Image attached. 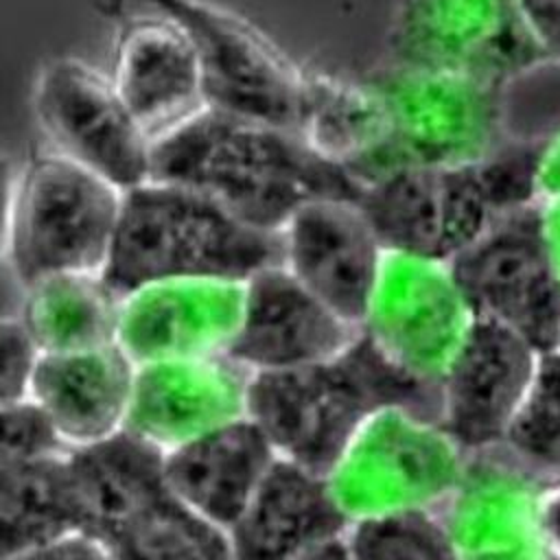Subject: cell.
<instances>
[{
	"instance_id": "cell-28",
	"label": "cell",
	"mask_w": 560,
	"mask_h": 560,
	"mask_svg": "<svg viewBox=\"0 0 560 560\" xmlns=\"http://www.w3.org/2000/svg\"><path fill=\"white\" fill-rule=\"evenodd\" d=\"M346 540L354 560H457L433 512L357 523Z\"/></svg>"
},
{
	"instance_id": "cell-16",
	"label": "cell",
	"mask_w": 560,
	"mask_h": 560,
	"mask_svg": "<svg viewBox=\"0 0 560 560\" xmlns=\"http://www.w3.org/2000/svg\"><path fill=\"white\" fill-rule=\"evenodd\" d=\"M245 280L171 278L120 295L116 343L136 365L228 354L243 313Z\"/></svg>"
},
{
	"instance_id": "cell-22",
	"label": "cell",
	"mask_w": 560,
	"mask_h": 560,
	"mask_svg": "<svg viewBox=\"0 0 560 560\" xmlns=\"http://www.w3.org/2000/svg\"><path fill=\"white\" fill-rule=\"evenodd\" d=\"M348 527L326 477L278 457L228 538L232 560H302Z\"/></svg>"
},
{
	"instance_id": "cell-26",
	"label": "cell",
	"mask_w": 560,
	"mask_h": 560,
	"mask_svg": "<svg viewBox=\"0 0 560 560\" xmlns=\"http://www.w3.org/2000/svg\"><path fill=\"white\" fill-rule=\"evenodd\" d=\"M114 560H232L228 532L166 497L103 540Z\"/></svg>"
},
{
	"instance_id": "cell-7",
	"label": "cell",
	"mask_w": 560,
	"mask_h": 560,
	"mask_svg": "<svg viewBox=\"0 0 560 560\" xmlns=\"http://www.w3.org/2000/svg\"><path fill=\"white\" fill-rule=\"evenodd\" d=\"M385 88L383 140L352 171L363 188L398 171L462 166L499 151L497 88L405 63Z\"/></svg>"
},
{
	"instance_id": "cell-15",
	"label": "cell",
	"mask_w": 560,
	"mask_h": 560,
	"mask_svg": "<svg viewBox=\"0 0 560 560\" xmlns=\"http://www.w3.org/2000/svg\"><path fill=\"white\" fill-rule=\"evenodd\" d=\"M547 477L497 446L470 453L451 497L433 512L457 560H549L536 532Z\"/></svg>"
},
{
	"instance_id": "cell-1",
	"label": "cell",
	"mask_w": 560,
	"mask_h": 560,
	"mask_svg": "<svg viewBox=\"0 0 560 560\" xmlns=\"http://www.w3.org/2000/svg\"><path fill=\"white\" fill-rule=\"evenodd\" d=\"M151 179L190 186L241 221L278 232L306 201L357 199L363 186L298 131L203 107L151 142Z\"/></svg>"
},
{
	"instance_id": "cell-19",
	"label": "cell",
	"mask_w": 560,
	"mask_h": 560,
	"mask_svg": "<svg viewBox=\"0 0 560 560\" xmlns=\"http://www.w3.org/2000/svg\"><path fill=\"white\" fill-rule=\"evenodd\" d=\"M136 370L118 343L42 352L28 400L63 448H81L125 429Z\"/></svg>"
},
{
	"instance_id": "cell-33",
	"label": "cell",
	"mask_w": 560,
	"mask_h": 560,
	"mask_svg": "<svg viewBox=\"0 0 560 560\" xmlns=\"http://www.w3.org/2000/svg\"><path fill=\"white\" fill-rule=\"evenodd\" d=\"M536 532L549 560H560V477H547L536 497Z\"/></svg>"
},
{
	"instance_id": "cell-12",
	"label": "cell",
	"mask_w": 560,
	"mask_h": 560,
	"mask_svg": "<svg viewBox=\"0 0 560 560\" xmlns=\"http://www.w3.org/2000/svg\"><path fill=\"white\" fill-rule=\"evenodd\" d=\"M33 109L52 151L103 175L120 190L151 179V140L120 101L114 81L85 61L44 66Z\"/></svg>"
},
{
	"instance_id": "cell-3",
	"label": "cell",
	"mask_w": 560,
	"mask_h": 560,
	"mask_svg": "<svg viewBox=\"0 0 560 560\" xmlns=\"http://www.w3.org/2000/svg\"><path fill=\"white\" fill-rule=\"evenodd\" d=\"M273 262L278 232L241 221L190 186L147 179L122 192L103 276L125 295L171 278L247 280Z\"/></svg>"
},
{
	"instance_id": "cell-17",
	"label": "cell",
	"mask_w": 560,
	"mask_h": 560,
	"mask_svg": "<svg viewBox=\"0 0 560 560\" xmlns=\"http://www.w3.org/2000/svg\"><path fill=\"white\" fill-rule=\"evenodd\" d=\"M359 332L273 262L245 280L241 324L228 354L252 374L291 370L339 354Z\"/></svg>"
},
{
	"instance_id": "cell-2",
	"label": "cell",
	"mask_w": 560,
	"mask_h": 560,
	"mask_svg": "<svg viewBox=\"0 0 560 560\" xmlns=\"http://www.w3.org/2000/svg\"><path fill=\"white\" fill-rule=\"evenodd\" d=\"M385 407H407L438 420L440 389L400 370L363 332L324 361L254 372L247 389V416L276 455L319 475Z\"/></svg>"
},
{
	"instance_id": "cell-32",
	"label": "cell",
	"mask_w": 560,
	"mask_h": 560,
	"mask_svg": "<svg viewBox=\"0 0 560 560\" xmlns=\"http://www.w3.org/2000/svg\"><path fill=\"white\" fill-rule=\"evenodd\" d=\"M13 560H114V556L101 538L77 529Z\"/></svg>"
},
{
	"instance_id": "cell-31",
	"label": "cell",
	"mask_w": 560,
	"mask_h": 560,
	"mask_svg": "<svg viewBox=\"0 0 560 560\" xmlns=\"http://www.w3.org/2000/svg\"><path fill=\"white\" fill-rule=\"evenodd\" d=\"M516 7L542 59L560 63V0H516Z\"/></svg>"
},
{
	"instance_id": "cell-37",
	"label": "cell",
	"mask_w": 560,
	"mask_h": 560,
	"mask_svg": "<svg viewBox=\"0 0 560 560\" xmlns=\"http://www.w3.org/2000/svg\"><path fill=\"white\" fill-rule=\"evenodd\" d=\"M302 560H354V558H352V551H350L346 534H343L335 540H328V542L319 545L317 549L306 553Z\"/></svg>"
},
{
	"instance_id": "cell-6",
	"label": "cell",
	"mask_w": 560,
	"mask_h": 560,
	"mask_svg": "<svg viewBox=\"0 0 560 560\" xmlns=\"http://www.w3.org/2000/svg\"><path fill=\"white\" fill-rule=\"evenodd\" d=\"M470 453L435 418L407 407L372 413L324 475L348 525L435 512L459 483Z\"/></svg>"
},
{
	"instance_id": "cell-24",
	"label": "cell",
	"mask_w": 560,
	"mask_h": 560,
	"mask_svg": "<svg viewBox=\"0 0 560 560\" xmlns=\"http://www.w3.org/2000/svg\"><path fill=\"white\" fill-rule=\"evenodd\" d=\"M15 313L39 354L85 350L116 343L120 293L103 271L59 273L22 289Z\"/></svg>"
},
{
	"instance_id": "cell-30",
	"label": "cell",
	"mask_w": 560,
	"mask_h": 560,
	"mask_svg": "<svg viewBox=\"0 0 560 560\" xmlns=\"http://www.w3.org/2000/svg\"><path fill=\"white\" fill-rule=\"evenodd\" d=\"M39 350L18 313H0V405L28 398Z\"/></svg>"
},
{
	"instance_id": "cell-38",
	"label": "cell",
	"mask_w": 560,
	"mask_h": 560,
	"mask_svg": "<svg viewBox=\"0 0 560 560\" xmlns=\"http://www.w3.org/2000/svg\"><path fill=\"white\" fill-rule=\"evenodd\" d=\"M556 352H560V330H558V339H556V348H553Z\"/></svg>"
},
{
	"instance_id": "cell-29",
	"label": "cell",
	"mask_w": 560,
	"mask_h": 560,
	"mask_svg": "<svg viewBox=\"0 0 560 560\" xmlns=\"http://www.w3.org/2000/svg\"><path fill=\"white\" fill-rule=\"evenodd\" d=\"M68 451L28 400L0 405V477L37 457Z\"/></svg>"
},
{
	"instance_id": "cell-14",
	"label": "cell",
	"mask_w": 560,
	"mask_h": 560,
	"mask_svg": "<svg viewBox=\"0 0 560 560\" xmlns=\"http://www.w3.org/2000/svg\"><path fill=\"white\" fill-rule=\"evenodd\" d=\"M280 265L339 317L361 328L385 247L357 199L322 197L278 230Z\"/></svg>"
},
{
	"instance_id": "cell-9",
	"label": "cell",
	"mask_w": 560,
	"mask_h": 560,
	"mask_svg": "<svg viewBox=\"0 0 560 560\" xmlns=\"http://www.w3.org/2000/svg\"><path fill=\"white\" fill-rule=\"evenodd\" d=\"M190 37L206 107L298 131L306 81L243 18L206 0H151Z\"/></svg>"
},
{
	"instance_id": "cell-5",
	"label": "cell",
	"mask_w": 560,
	"mask_h": 560,
	"mask_svg": "<svg viewBox=\"0 0 560 560\" xmlns=\"http://www.w3.org/2000/svg\"><path fill=\"white\" fill-rule=\"evenodd\" d=\"M122 192L103 175L52 149L22 166L7 254V269L18 289L59 273L103 271Z\"/></svg>"
},
{
	"instance_id": "cell-18",
	"label": "cell",
	"mask_w": 560,
	"mask_h": 560,
	"mask_svg": "<svg viewBox=\"0 0 560 560\" xmlns=\"http://www.w3.org/2000/svg\"><path fill=\"white\" fill-rule=\"evenodd\" d=\"M249 378L252 372L230 354L142 363L125 429L166 453L245 416Z\"/></svg>"
},
{
	"instance_id": "cell-36",
	"label": "cell",
	"mask_w": 560,
	"mask_h": 560,
	"mask_svg": "<svg viewBox=\"0 0 560 560\" xmlns=\"http://www.w3.org/2000/svg\"><path fill=\"white\" fill-rule=\"evenodd\" d=\"M538 206H540L545 245H547L551 265L560 278V197L538 199Z\"/></svg>"
},
{
	"instance_id": "cell-23",
	"label": "cell",
	"mask_w": 560,
	"mask_h": 560,
	"mask_svg": "<svg viewBox=\"0 0 560 560\" xmlns=\"http://www.w3.org/2000/svg\"><path fill=\"white\" fill-rule=\"evenodd\" d=\"M81 529L105 540L168 494L164 451L122 429L68 451Z\"/></svg>"
},
{
	"instance_id": "cell-35",
	"label": "cell",
	"mask_w": 560,
	"mask_h": 560,
	"mask_svg": "<svg viewBox=\"0 0 560 560\" xmlns=\"http://www.w3.org/2000/svg\"><path fill=\"white\" fill-rule=\"evenodd\" d=\"M536 195L538 199L560 197V136L538 153L536 160Z\"/></svg>"
},
{
	"instance_id": "cell-13",
	"label": "cell",
	"mask_w": 560,
	"mask_h": 560,
	"mask_svg": "<svg viewBox=\"0 0 560 560\" xmlns=\"http://www.w3.org/2000/svg\"><path fill=\"white\" fill-rule=\"evenodd\" d=\"M540 361L523 335L475 317L472 328L438 383L440 427L468 453L503 446Z\"/></svg>"
},
{
	"instance_id": "cell-25",
	"label": "cell",
	"mask_w": 560,
	"mask_h": 560,
	"mask_svg": "<svg viewBox=\"0 0 560 560\" xmlns=\"http://www.w3.org/2000/svg\"><path fill=\"white\" fill-rule=\"evenodd\" d=\"M81 529L68 451L26 462L0 477V560H13Z\"/></svg>"
},
{
	"instance_id": "cell-10",
	"label": "cell",
	"mask_w": 560,
	"mask_h": 560,
	"mask_svg": "<svg viewBox=\"0 0 560 560\" xmlns=\"http://www.w3.org/2000/svg\"><path fill=\"white\" fill-rule=\"evenodd\" d=\"M448 265L477 317L505 324L540 352L556 348L560 278L545 245L538 201L501 214Z\"/></svg>"
},
{
	"instance_id": "cell-4",
	"label": "cell",
	"mask_w": 560,
	"mask_h": 560,
	"mask_svg": "<svg viewBox=\"0 0 560 560\" xmlns=\"http://www.w3.org/2000/svg\"><path fill=\"white\" fill-rule=\"evenodd\" d=\"M536 158L497 151L472 164L398 171L368 184L359 206L385 249L451 260L501 214L538 201Z\"/></svg>"
},
{
	"instance_id": "cell-20",
	"label": "cell",
	"mask_w": 560,
	"mask_h": 560,
	"mask_svg": "<svg viewBox=\"0 0 560 560\" xmlns=\"http://www.w3.org/2000/svg\"><path fill=\"white\" fill-rule=\"evenodd\" d=\"M112 81L151 142L206 107L197 50L164 13L125 28Z\"/></svg>"
},
{
	"instance_id": "cell-11",
	"label": "cell",
	"mask_w": 560,
	"mask_h": 560,
	"mask_svg": "<svg viewBox=\"0 0 560 560\" xmlns=\"http://www.w3.org/2000/svg\"><path fill=\"white\" fill-rule=\"evenodd\" d=\"M398 63L442 70L490 88L542 63L516 0H400Z\"/></svg>"
},
{
	"instance_id": "cell-8",
	"label": "cell",
	"mask_w": 560,
	"mask_h": 560,
	"mask_svg": "<svg viewBox=\"0 0 560 560\" xmlns=\"http://www.w3.org/2000/svg\"><path fill=\"white\" fill-rule=\"evenodd\" d=\"M475 317L448 260L385 249L361 332L400 370L438 385Z\"/></svg>"
},
{
	"instance_id": "cell-34",
	"label": "cell",
	"mask_w": 560,
	"mask_h": 560,
	"mask_svg": "<svg viewBox=\"0 0 560 560\" xmlns=\"http://www.w3.org/2000/svg\"><path fill=\"white\" fill-rule=\"evenodd\" d=\"M18 177H20V168L4 151H0V273H9L7 269L9 228H11V210H13Z\"/></svg>"
},
{
	"instance_id": "cell-21",
	"label": "cell",
	"mask_w": 560,
	"mask_h": 560,
	"mask_svg": "<svg viewBox=\"0 0 560 560\" xmlns=\"http://www.w3.org/2000/svg\"><path fill=\"white\" fill-rule=\"evenodd\" d=\"M278 459L262 429L245 413L164 453L168 494L230 529Z\"/></svg>"
},
{
	"instance_id": "cell-27",
	"label": "cell",
	"mask_w": 560,
	"mask_h": 560,
	"mask_svg": "<svg viewBox=\"0 0 560 560\" xmlns=\"http://www.w3.org/2000/svg\"><path fill=\"white\" fill-rule=\"evenodd\" d=\"M503 448L542 477H560V352H540L534 383Z\"/></svg>"
}]
</instances>
